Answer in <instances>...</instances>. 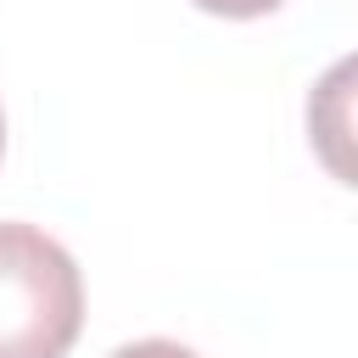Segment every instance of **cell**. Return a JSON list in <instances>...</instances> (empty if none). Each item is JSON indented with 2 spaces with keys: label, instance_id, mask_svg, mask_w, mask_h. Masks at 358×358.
Wrapping results in <instances>:
<instances>
[{
  "label": "cell",
  "instance_id": "cell-1",
  "mask_svg": "<svg viewBox=\"0 0 358 358\" xmlns=\"http://www.w3.org/2000/svg\"><path fill=\"white\" fill-rule=\"evenodd\" d=\"M84 330V280L62 241L0 224V358H67Z\"/></svg>",
  "mask_w": 358,
  "mask_h": 358
},
{
  "label": "cell",
  "instance_id": "cell-2",
  "mask_svg": "<svg viewBox=\"0 0 358 358\" xmlns=\"http://www.w3.org/2000/svg\"><path fill=\"white\" fill-rule=\"evenodd\" d=\"M112 358H201V352H190V347H179V341L151 336V341H129V347H117Z\"/></svg>",
  "mask_w": 358,
  "mask_h": 358
},
{
  "label": "cell",
  "instance_id": "cell-3",
  "mask_svg": "<svg viewBox=\"0 0 358 358\" xmlns=\"http://www.w3.org/2000/svg\"><path fill=\"white\" fill-rule=\"evenodd\" d=\"M196 6L213 17H268L280 0H196Z\"/></svg>",
  "mask_w": 358,
  "mask_h": 358
},
{
  "label": "cell",
  "instance_id": "cell-4",
  "mask_svg": "<svg viewBox=\"0 0 358 358\" xmlns=\"http://www.w3.org/2000/svg\"><path fill=\"white\" fill-rule=\"evenodd\" d=\"M0 151H6V112H0Z\"/></svg>",
  "mask_w": 358,
  "mask_h": 358
}]
</instances>
